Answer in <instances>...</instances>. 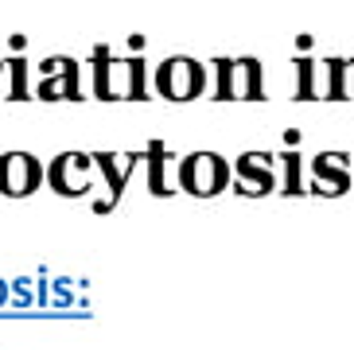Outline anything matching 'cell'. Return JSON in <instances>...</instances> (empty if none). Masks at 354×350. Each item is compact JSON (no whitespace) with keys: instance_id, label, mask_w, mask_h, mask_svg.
<instances>
[{"instance_id":"6da1fadb","label":"cell","mask_w":354,"mask_h":350,"mask_svg":"<svg viewBox=\"0 0 354 350\" xmlns=\"http://www.w3.org/2000/svg\"><path fill=\"white\" fill-rule=\"evenodd\" d=\"M94 66V98L97 102H145L148 98V66L140 55L117 59L105 43L90 51Z\"/></svg>"},{"instance_id":"7a4b0ae2","label":"cell","mask_w":354,"mask_h":350,"mask_svg":"<svg viewBox=\"0 0 354 350\" xmlns=\"http://www.w3.org/2000/svg\"><path fill=\"white\" fill-rule=\"evenodd\" d=\"M234 183V167L218 152H191L176 164V191L195 199H214Z\"/></svg>"},{"instance_id":"3957f363","label":"cell","mask_w":354,"mask_h":350,"mask_svg":"<svg viewBox=\"0 0 354 350\" xmlns=\"http://www.w3.org/2000/svg\"><path fill=\"white\" fill-rule=\"evenodd\" d=\"M210 66H214V102H261L265 98L261 62L253 55L214 59Z\"/></svg>"},{"instance_id":"277c9868","label":"cell","mask_w":354,"mask_h":350,"mask_svg":"<svg viewBox=\"0 0 354 350\" xmlns=\"http://www.w3.org/2000/svg\"><path fill=\"white\" fill-rule=\"evenodd\" d=\"M152 86L167 102H195L198 93L207 90V66L198 59H191V55H171V59H164L156 66Z\"/></svg>"},{"instance_id":"5b68a950","label":"cell","mask_w":354,"mask_h":350,"mask_svg":"<svg viewBox=\"0 0 354 350\" xmlns=\"http://www.w3.org/2000/svg\"><path fill=\"white\" fill-rule=\"evenodd\" d=\"M277 156L272 152H241L234 160V195L238 199H265L269 191H281L277 183Z\"/></svg>"},{"instance_id":"8992f818","label":"cell","mask_w":354,"mask_h":350,"mask_svg":"<svg viewBox=\"0 0 354 350\" xmlns=\"http://www.w3.org/2000/svg\"><path fill=\"white\" fill-rule=\"evenodd\" d=\"M39 86H35V98L39 102H78L82 98V66L71 55H51V59L39 62Z\"/></svg>"},{"instance_id":"52a82bcc","label":"cell","mask_w":354,"mask_h":350,"mask_svg":"<svg viewBox=\"0 0 354 350\" xmlns=\"http://www.w3.org/2000/svg\"><path fill=\"white\" fill-rule=\"evenodd\" d=\"M47 183H51L55 195H63V199L90 195V183H94V156L59 152L51 164H47Z\"/></svg>"},{"instance_id":"ba28073f","label":"cell","mask_w":354,"mask_h":350,"mask_svg":"<svg viewBox=\"0 0 354 350\" xmlns=\"http://www.w3.org/2000/svg\"><path fill=\"white\" fill-rule=\"evenodd\" d=\"M47 183V167L32 152H4L0 156V195L28 199Z\"/></svg>"},{"instance_id":"9c48e42d","label":"cell","mask_w":354,"mask_h":350,"mask_svg":"<svg viewBox=\"0 0 354 350\" xmlns=\"http://www.w3.org/2000/svg\"><path fill=\"white\" fill-rule=\"evenodd\" d=\"M308 172H312L308 195L339 199V195H346V187H351V160H346V152H319Z\"/></svg>"},{"instance_id":"30bf717a","label":"cell","mask_w":354,"mask_h":350,"mask_svg":"<svg viewBox=\"0 0 354 350\" xmlns=\"http://www.w3.org/2000/svg\"><path fill=\"white\" fill-rule=\"evenodd\" d=\"M145 160V152H94V167H102L105 183H109V203H121V195H125L129 187V175H133V167Z\"/></svg>"},{"instance_id":"8fae6325","label":"cell","mask_w":354,"mask_h":350,"mask_svg":"<svg viewBox=\"0 0 354 350\" xmlns=\"http://www.w3.org/2000/svg\"><path fill=\"white\" fill-rule=\"evenodd\" d=\"M145 160H148V191L156 199H167V195H176V187L167 183V145L164 140H148V152H145Z\"/></svg>"},{"instance_id":"7c38bea8","label":"cell","mask_w":354,"mask_h":350,"mask_svg":"<svg viewBox=\"0 0 354 350\" xmlns=\"http://www.w3.org/2000/svg\"><path fill=\"white\" fill-rule=\"evenodd\" d=\"M277 164L284 167V183H281V195L288 199H300L308 187H304V160L296 148H288V152H277Z\"/></svg>"},{"instance_id":"4fadbf2b","label":"cell","mask_w":354,"mask_h":350,"mask_svg":"<svg viewBox=\"0 0 354 350\" xmlns=\"http://www.w3.org/2000/svg\"><path fill=\"white\" fill-rule=\"evenodd\" d=\"M8 74H12L8 102H28V98H32V90H28V59H24V55H12V59H8Z\"/></svg>"},{"instance_id":"5bb4252c","label":"cell","mask_w":354,"mask_h":350,"mask_svg":"<svg viewBox=\"0 0 354 350\" xmlns=\"http://www.w3.org/2000/svg\"><path fill=\"white\" fill-rule=\"evenodd\" d=\"M296 74H300V86H296V102H312V98H319V93H315V66L308 59H296Z\"/></svg>"},{"instance_id":"9a60e30c","label":"cell","mask_w":354,"mask_h":350,"mask_svg":"<svg viewBox=\"0 0 354 350\" xmlns=\"http://www.w3.org/2000/svg\"><path fill=\"white\" fill-rule=\"evenodd\" d=\"M8 47H12V51H16V55H20L24 47H28V39H24V35H12V39H8Z\"/></svg>"},{"instance_id":"2e32d148","label":"cell","mask_w":354,"mask_h":350,"mask_svg":"<svg viewBox=\"0 0 354 350\" xmlns=\"http://www.w3.org/2000/svg\"><path fill=\"white\" fill-rule=\"evenodd\" d=\"M129 47H133V51L140 55V51H145V35H129Z\"/></svg>"},{"instance_id":"e0dca14e","label":"cell","mask_w":354,"mask_h":350,"mask_svg":"<svg viewBox=\"0 0 354 350\" xmlns=\"http://www.w3.org/2000/svg\"><path fill=\"white\" fill-rule=\"evenodd\" d=\"M284 140H288V148L300 145V129H288V133H284Z\"/></svg>"},{"instance_id":"ac0fdd59","label":"cell","mask_w":354,"mask_h":350,"mask_svg":"<svg viewBox=\"0 0 354 350\" xmlns=\"http://www.w3.org/2000/svg\"><path fill=\"white\" fill-rule=\"evenodd\" d=\"M8 292H12V288H8V284H4V280H0V304L8 300Z\"/></svg>"},{"instance_id":"d6986e66","label":"cell","mask_w":354,"mask_h":350,"mask_svg":"<svg viewBox=\"0 0 354 350\" xmlns=\"http://www.w3.org/2000/svg\"><path fill=\"white\" fill-rule=\"evenodd\" d=\"M4 71H8V62H4V59H0V74H4Z\"/></svg>"}]
</instances>
